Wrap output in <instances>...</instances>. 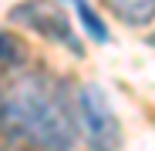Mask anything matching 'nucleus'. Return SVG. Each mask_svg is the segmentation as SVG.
Masks as SVG:
<instances>
[{"label":"nucleus","mask_w":155,"mask_h":151,"mask_svg":"<svg viewBox=\"0 0 155 151\" xmlns=\"http://www.w3.org/2000/svg\"><path fill=\"white\" fill-rule=\"evenodd\" d=\"M0 128L31 151H68L81 134L78 97L41 71H24L0 91Z\"/></svg>","instance_id":"nucleus-1"},{"label":"nucleus","mask_w":155,"mask_h":151,"mask_svg":"<svg viewBox=\"0 0 155 151\" xmlns=\"http://www.w3.org/2000/svg\"><path fill=\"white\" fill-rule=\"evenodd\" d=\"M74 97H78V124L91 151H121V124L108 104V94L98 84H84L78 87Z\"/></svg>","instance_id":"nucleus-2"},{"label":"nucleus","mask_w":155,"mask_h":151,"mask_svg":"<svg viewBox=\"0 0 155 151\" xmlns=\"http://www.w3.org/2000/svg\"><path fill=\"white\" fill-rule=\"evenodd\" d=\"M10 20L47 37V40H54V44H61V47H68V50H74V54H81V40H78L68 14L54 0H24V4H17L10 10Z\"/></svg>","instance_id":"nucleus-3"},{"label":"nucleus","mask_w":155,"mask_h":151,"mask_svg":"<svg viewBox=\"0 0 155 151\" xmlns=\"http://www.w3.org/2000/svg\"><path fill=\"white\" fill-rule=\"evenodd\" d=\"M105 4L132 27H145L155 20V0H105Z\"/></svg>","instance_id":"nucleus-4"},{"label":"nucleus","mask_w":155,"mask_h":151,"mask_svg":"<svg viewBox=\"0 0 155 151\" xmlns=\"http://www.w3.org/2000/svg\"><path fill=\"white\" fill-rule=\"evenodd\" d=\"M71 7L78 10V17H81V24H84V30H88L91 40L108 44V27H105V20L98 17V10L91 7V0H71Z\"/></svg>","instance_id":"nucleus-5"},{"label":"nucleus","mask_w":155,"mask_h":151,"mask_svg":"<svg viewBox=\"0 0 155 151\" xmlns=\"http://www.w3.org/2000/svg\"><path fill=\"white\" fill-rule=\"evenodd\" d=\"M20 61V44L7 30H0V67H14Z\"/></svg>","instance_id":"nucleus-6"},{"label":"nucleus","mask_w":155,"mask_h":151,"mask_svg":"<svg viewBox=\"0 0 155 151\" xmlns=\"http://www.w3.org/2000/svg\"><path fill=\"white\" fill-rule=\"evenodd\" d=\"M152 40H155V37H152Z\"/></svg>","instance_id":"nucleus-7"}]
</instances>
